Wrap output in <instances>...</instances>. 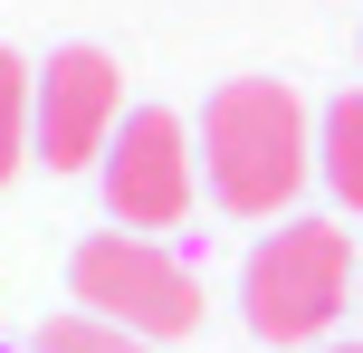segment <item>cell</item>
Here are the masks:
<instances>
[{
  "mask_svg": "<svg viewBox=\"0 0 363 353\" xmlns=\"http://www.w3.org/2000/svg\"><path fill=\"white\" fill-rule=\"evenodd\" d=\"M201 172H211V201L230 220H277L315 172L306 96L287 76H230L201 105Z\"/></svg>",
  "mask_w": 363,
  "mask_h": 353,
  "instance_id": "6da1fadb",
  "label": "cell"
},
{
  "mask_svg": "<svg viewBox=\"0 0 363 353\" xmlns=\"http://www.w3.org/2000/svg\"><path fill=\"white\" fill-rule=\"evenodd\" d=\"M354 296V229L345 220H287L249 248L239 267V306H249L258 344H315Z\"/></svg>",
  "mask_w": 363,
  "mask_h": 353,
  "instance_id": "7a4b0ae2",
  "label": "cell"
},
{
  "mask_svg": "<svg viewBox=\"0 0 363 353\" xmlns=\"http://www.w3.org/2000/svg\"><path fill=\"white\" fill-rule=\"evenodd\" d=\"M67 287L86 316L125 325L144 344H172V335H201V267L172 258L163 239H134V229H106L67 258Z\"/></svg>",
  "mask_w": 363,
  "mask_h": 353,
  "instance_id": "3957f363",
  "label": "cell"
},
{
  "mask_svg": "<svg viewBox=\"0 0 363 353\" xmlns=\"http://www.w3.org/2000/svg\"><path fill=\"white\" fill-rule=\"evenodd\" d=\"M191 144H182V115L172 105H134L106 144V210L115 229L153 239V229H182L191 220Z\"/></svg>",
  "mask_w": 363,
  "mask_h": 353,
  "instance_id": "277c9868",
  "label": "cell"
},
{
  "mask_svg": "<svg viewBox=\"0 0 363 353\" xmlns=\"http://www.w3.org/2000/svg\"><path fill=\"white\" fill-rule=\"evenodd\" d=\"M115 125H125V67L106 48H57L38 67V163L48 172L106 163Z\"/></svg>",
  "mask_w": 363,
  "mask_h": 353,
  "instance_id": "5b68a950",
  "label": "cell"
},
{
  "mask_svg": "<svg viewBox=\"0 0 363 353\" xmlns=\"http://www.w3.org/2000/svg\"><path fill=\"white\" fill-rule=\"evenodd\" d=\"M315 172L335 182V201L363 210V86H345L325 105V134H315Z\"/></svg>",
  "mask_w": 363,
  "mask_h": 353,
  "instance_id": "8992f818",
  "label": "cell"
},
{
  "mask_svg": "<svg viewBox=\"0 0 363 353\" xmlns=\"http://www.w3.org/2000/svg\"><path fill=\"white\" fill-rule=\"evenodd\" d=\"M19 163H38V67L0 48V191L19 182Z\"/></svg>",
  "mask_w": 363,
  "mask_h": 353,
  "instance_id": "52a82bcc",
  "label": "cell"
},
{
  "mask_svg": "<svg viewBox=\"0 0 363 353\" xmlns=\"http://www.w3.org/2000/svg\"><path fill=\"white\" fill-rule=\"evenodd\" d=\"M38 353H153V344L125 335V325H106V316H57L48 335H38Z\"/></svg>",
  "mask_w": 363,
  "mask_h": 353,
  "instance_id": "ba28073f",
  "label": "cell"
},
{
  "mask_svg": "<svg viewBox=\"0 0 363 353\" xmlns=\"http://www.w3.org/2000/svg\"><path fill=\"white\" fill-rule=\"evenodd\" d=\"M335 353H363V344H335Z\"/></svg>",
  "mask_w": 363,
  "mask_h": 353,
  "instance_id": "9c48e42d",
  "label": "cell"
},
{
  "mask_svg": "<svg viewBox=\"0 0 363 353\" xmlns=\"http://www.w3.org/2000/svg\"><path fill=\"white\" fill-rule=\"evenodd\" d=\"M0 353H10V344H0Z\"/></svg>",
  "mask_w": 363,
  "mask_h": 353,
  "instance_id": "30bf717a",
  "label": "cell"
}]
</instances>
